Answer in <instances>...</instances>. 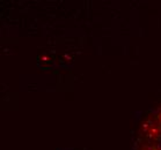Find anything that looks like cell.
Segmentation results:
<instances>
[{"instance_id":"obj_1","label":"cell","mask_w":161,"mask_h":150,"mask_svg":"<svg viewBox=\"0 0 161 150\" xmlns=\"http://www.w3.org/2000/svg\"><path fill=\"white\" fill-rule=\"evenodd\" d=\"M135 150H161V104L154 107L140 121L136 132Z\"/></svg>"}]
</instances>
